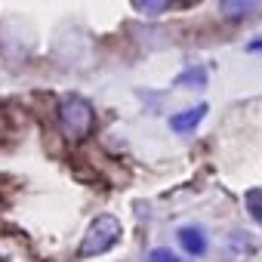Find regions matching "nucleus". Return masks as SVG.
I'll return each mask as SVG.
<instances>
[{
  "label": "nucleus",
  "instance_id": "obj_1",
  "mask_svg": "<svg viewBox=\"0 0 262 262\" xmlns=\"http://www.w3.org/2000/svg\"><path fill=\"white\" fill-rule=\"evenodd\" d=\"M56 120H59V129L68 142H83L96 129V108H93L90 99H83L77 93H68L56 105Z\"/></svg>",
  "mask_w": 262,
  "mask_h": 262
},
{
  "label": "nucleus",
  "instance_id": "obj_2",
  "mask_svg": "<svg viewBox=\"0 0 262 262\" xmlns=\"http://www.w3.org/2000/svg\"><path fill=\"white\" fill-rule=\"evenodd\" d=\"M120 234H123L120 219L111 216V213H102V216H96V219L90 222V228H86V234H83L77 253H80L83 259H90V256H102V253H108V250L120 241Z\"/></svg>",
  "mask_w": 262,
  "mask_h": 262
},
{
  "label": "nucleus",
  "instance_id": "obj_3",
  "mask_svg": "<svg viewBox=\"0 0 262 262\" xmlns=\"http://www.w3.org/2000/svg\"><path fill=\"white\" fill-rule=\"evenodd\" d=\"M176 241H179V247L188 253V256H207V250H210V237H207V231H204V225H198V222H188V225H182L179 231H176Z\"/></svg>",
  "mask_w": 262,
  "mask_h": 262
},
{
  "label": "nucleus",
  "instance_id": "obj_4",
  "mask_svg": "<svg viewBox=\"0 0 262 262\" xmlns=\"http://www.w3.org/2000/svg\"><path fill=\"white\" fill-rule=\"evenodd\" d=\"M204 117H207V105L204 102L191 105V108H182V111L170 114V129H173L176 136H188V133H194V129L201 126Z\"/></svg>",
  "mask_w": 262,
  "mask_h": 262
},
{
  "label": "nucleus",
  "instance_id": "obj_5",
  "mask_svg": "<svg viewBox=\"0 0 262 262\" xmlns=\"http://www.w3.org/2000/svg\"><path fill=\"white\" fill-rule=\"evenodd\" d=\"M262 10V0H219V16L225 22H247Z\"/></svg>",
  "mask_w": 262,
  "mask_h": 262
},
{
  "label": "nucleus",
  "instance_id": "obj_6",
  "mask_svg": "<svg viewBox=\"0 0 262 262\" xmlns=\"http://www.w3.org/2000/svg\"><path fill=\"white\" fill-rule=\"evenodd\" d=\"M129 4H133V10H136L139 16L158 19V16H164V13L173 7V0H129Z\"/></svg>",
  "mask_w": 262,
  "mask_h": 262
},
{
  "label": "nucleus",
  "instance_id": "obj_7",
  "mask_svg": "<svg viewBox=\"0 0 262 262\" xmlns=\"http://www.w3.org/2000/svg\"><path fill=\"white\" fill-rule=\"evenodd\" d=\"M176 83H179V86H191V90H204V86H207V68L194 65V68L182 71V74L176 77Z\"/></svg>",
  "mask_w": 262,
  "mask_h": 262
},
{
  "label": "nucleus",
  "instance_id": "obj_8",
  "mask_svg": "<svg viewBox=\"0 0 262 262\" xmlns=\"http://www.w3.org/2000/svg\"><path fill=\"white\" fill-rule=\"evenodd\" d=\"M244 204H247V213L256 219V225L262 228V188H250L244 194Z\"/></svg>",
  "mask_w": 262,
  "mask_h": 262
},
{
  "label": "nucleus",
  "instance_id": "obj_9",
  "mask_svg": "<svg viewBox=\"0 0 262 262\" xmlns=\"http://www.w3.org/2000/svg\"><path fill=\"white\" fill-rule=\"evenodd\" d=\"M145 262H182V256L170 247H155V250H148Z\"/></svg>",
  "mask_w": 262,
  "mask_h": 262
},
{
  "label": "nucleus",
  "instance_id": "obj_10",
  "mask_svg": "<svg viewBox=\"0 0 262 262\" xmlns=\"http://www.w3.org/2000/svg\"><path fill=\"white\" fill-rule=\"evenodd\" d=\"M247 53H253V56H262V37H253V40L247 43Z\"/></svg>",
  "mask_w": 262,
  "mask_h": 262
}]
</instances>
